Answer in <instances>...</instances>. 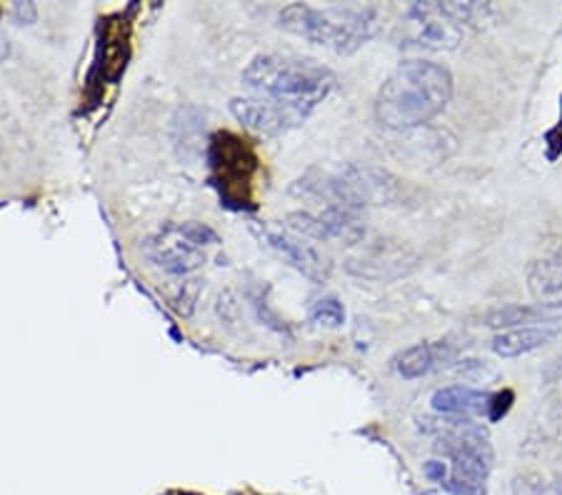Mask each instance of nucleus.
Here are the masks:
<instances>
[{"instance_id": "f03ea898", "label": "nucleus", "mask_w": 562, "mask_h": 495, "mask_svg": "<svg viewBox=\"0 0 562 495\" xmlns=\"http://www.w3.org/2000/svg\"><path fill=\"white\" fill-rule=\"evenodd\" d=\"M452 74L435 60L413 58L385 78L375 98V119L390 131H413L446 111Z\"/></svg>"}, {"instance_id": "f8f14e48", "label": "nucleus", "mask_w": 562, "mask_h": 495, "mask_svg": "<svg viewBox=\"0 0 562 495\" xmlns=\"http://www.w3.org/2000/svg\"><path fill=\"white\" fill-rule=\"evenodd\" d=\"M491 393L475 391L470 385H446L432 393V410L448 418H477L491 413Z\"/></svg>"}, {"instance_id": "6ab92c4d", "label": "nucleus", "mask_w": 562, "mask_h": 495, "mask_svg": "<svg viewBox=\"0 0 562 495\" xmlns=\"http://www.w3.org/2000/svg\"><path fill=\"white\" fill-rule=\"evenodd\" d=\"M425 475H428L432 483H446V479L450 475V468L442 461H428L425 463Z\"/></svg>"}, {"instance_id": "1a4fd4ad", "label": "nucleus", "mask_w": 562, "mask_h": 495, "mask_svg": "<svg viewBox=\"0 0 562 495\" xmlns=\"http://www.w3.org/2000/svg\"><path fill=\"white\" fill-rule=\"evenodd\" d=\"M256 233L268 248H273L278 256H283L297 273H303L307 278V281L325 283L330 278V260L315 246H311L305 238L297 236V233L290 228H278V225L270 223H258Z\"/></svg>"}, {"instance_id": "f257e3e1", "label": "nucleus", "mask_w": 562, "mask_h": 495, "mask_svg": "<svg viewBox=\"0 0 562 495\" xmlns=\"http://www.w3.org/2000/svg\"><path fill=\"white\" fill-rule=\"evenodd\" d=\"M243 86L273 105L290 128H297L333 93L335 74L315 58L266 53L243 70Z\"/></svg>"}, {"instance_id": "a211bd4d", "label": "nucleus", "mask_w": 562, "mask_h": 495, "mask_svg": "<svg viewBox=\"0 0 562 495\" xmlns=\"http://www.w3.org/2000/svg\"><path fill=\"white\" fill-rule=\"evenodd\" d=\"M513 391H503V393H495L491 398V413H487V420H501L507 410H510V403H513Z\"/></svg>"}, {"instance_id": "0eeeda50", "label": "nucleus", "mask_w": 562, "mask_h": 495, "mask_svg": "<svg viewBox=\"0 0 562 495\" xmlns=\"http://www.w3.org/2000/svg\"><path fill=\"white\" fill-rule=\"evenodd\" d=\"M217 243V233L205 223L188 221L166 225L158 236H153L145 246V254L158 268L170 275H188L205 266L207 248Z\"/></svg>"}, {"instance_id": "412c9836", "label": "nucleus", "mask_w": 562, "mask_h": 495, "mask_svg": "<svg viewBox=\"0 0 562 495\" xmlns=\"http://www.w3.org/2000/svg\"><path fill=\"white\" fill-rule=\"evenodd\" d=\"M8 56V43H5V35L0 33V60Z\"/></svg>"}, {"instance_id": "4468645a", "label": "nucleus", "mask_w": 562, "mask_h": 495, "mask_svg": "<svg viewBox=\"0 0 562 495\" xmlns=\"http://www.w3.org/2000/svg\"><path fill=\"white\" fill-rule=\"evenodd\" d=\"M452 360H456V348L450 344H418L405 348L395 358V368L405 381H415V378L430 375L438 368H446Z\"/></svg>"}, {"instance_id": "9d476101", "label": "nucleus", "mask_w": 562, "mask_h": 495, "mask_svg": "<svg viewBox=\"0 0 562 495\" xmlns=\"http://www.w3.org/2000/svg\"><path fill=\"white\" fill-rule=\"evenodd\" d=\"M211 160L217 180H221L225 198H243V185L250 183L252 170H256V153L250 150L248 140L235 133H215L211 140Z\"/></svg>"}, {"instance_id": "ddd939ff", "label": "nucleus", "mask_w": 562, "mask_h": 495, "mask_svg": "<svg viewBox=\"0 0 562 495\" xmlns=\"http://www.w3.org/2000/svg\"><path fill=\"white\" fill-rule=\"evenodd\" d=\"M558 333H560V326H555V323L510 328V330L497 333L491 348H493V353L501 358H520V356L532 353V350L552 344V340L558 338Z\"/></svg>"}, {"instance_id": "20e7f679", "label": "nucleus", "mask_w": 562, "mask_h": 495, "mask_svg": "<svg viewBox=\"0 0 562 495\" xmlns=\"http://www.w3.org/2000/svg\"><path fill=\"white\" fill-rule=\"evenodd\" d=\"M438 443L450 455V488L458 495H487L495 458L487 430L470 418H448Z\"/></svg>"}, {"instance_id": "423d86ee", "label": "nucleus", "mask_w": 562, "mask_h": 495, "mask_svg": "<svg viewBox=\"0 0 562 495\" xmlns=\"http://www.w3.org/2000/svg\"><path fill=\"white\" fill-rule=\"evenodd\" d=\"M477 3H413L405 11L403 43L418 50H456L480 15Z\"/></svg>"}, {"instance_id": "f3484780", "label": "nucleus", "mask_w": 562, "mask_h": 495, "mask_svg": "<svg viewBox=\"0 0 562 495\" xmlns=\"http://www.w3.org/2000/svg\"><path fill=\"white\" fill-rule=\"evenodd\" d=\"M198 293H201V285H198V281H186L183 288H180L178 299L173 301V308L180 315H190V313H193V308H195Z\"/></svg>"}, {"instance_id": "9b49d317", "label": "nucleus", "mask_w": 562, "mask_h": 495, "mask_svg": "<svg viewBox=\"0 0 562 495\" xmlns=\"http://www.w3.org/2000/svg\"><path fill=\"white\" fill-rule=\"evenodd\" d=\"M528 291L535 308L546 311L552 318L562 315V243L550 254L535 260L528 270Z\"/></svg>"}, {"instance_id": "2eb2a0df", "label": "nucleus", "mask_w": 562, "mask_h": 495, "mask_svg": "<svg viewBox=\"0 0 562 495\" xmlns=\"http://www.w3.org/2000/svg\"><path fill=\"white\" fill-rule=\"evenodd\" d=\"M231 111H233L235 119H238L250 131H258V133H266V135H280V133L293 131L273 105L260 101V98H256V95L233 98Z\"/></svg>"}, {"instance_id": "dca6fc26", "label": "nucleus", "mask_w": 562, "mask_h": 495, "mask_svg": "<svg viewBox=\"0 0 562 495\" xmlns=\"http://www.w3.org/2000/svg\"><path fill=\"white\" fill-rule=\"evenodd\" d=\"M311 320L325 328H340L346 323V308L338 299H321L313 303Z\"/></svg>"}, {"instance_id": "aec40b11", "label": "nucleus", "mask_w": 562, "mask_h": 495, "mask_svg": "<svg viewBox=\"0 0 562 495\" xmlns=\"http://www.w3.org/2000/svg\"><path fill=\"white\" fill-rule=\"evenodd\" d=\"M13 15L18 18V21H25V25H29L35 21V5L33 3H15Z\"/></svg>"}, {"instance_id": "6e6552de", "label": "nucleus", "mask_w": 562, "mask_h": 495, "mask_svg": "<svg viewBox=\"0 0 562 495\" xmlns=\"http://www.w3.org/2000/svg\"><path fill=\"white\" fill-rule=\"evenodd\" d=\"M288 228L297 233L301 238L342 240V243H350V246L366 236L360 211L340 209V205H325L321 213H307V211L290 213Z\"/></svg>"}, {"instance_id": "39448f33", "label": "nucleus", "mask_w": 562, "mask_h": 495, "mask_svg": "<svg viewBox=\"0 0 562 495\" xmlns=\"http://www.w3.org/2000/svg\"><path fill=\"white\" fill-rule=\"evenodd\" d=\"M293 193L313 198V201H323L325 205L362 211L366 205H383L393 201L395 180L375 168L348 166L335 170V173L311 170V173L293 185Z\"/></svg>"}, {"instance_id": "7ed1b4c3", "label": "nucleus", "mask_w": 562, "mask_h": 495, "mask_svg": "<svg viewBox=\"0 0 562 495\" xmlns=\"http://www.w3.org/2000/svg\"><path fill=\"white\" fill-rule=\"evenodd\" d=\"M280 29L340 56L360 50L378 33L380 15L373 5H305L293 3L280 11Z\"/></svg>"}]
</instances>
